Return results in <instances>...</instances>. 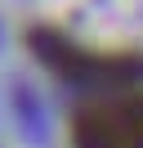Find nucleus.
I'll return each mask as SVG.
<instances>
[{
    "label": "nucleus",
    "mask_w": 143,
    "mask_h": 148,
    "mask_svg": "<svg viewBox=\"0 0 143 148\" xmlns=\"http://www.w3.org/2000/svg\"><path fill=\"white\" fill-rule=\"evenodd\" d=\"M76 148H143V94L85 103L72 117Z\"/></svg>",
    "instance_id": "1"
}]
</instances>
